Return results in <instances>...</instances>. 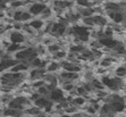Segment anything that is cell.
I'll return each mask as SVG.
<instances>
[{
  "label": "cell",
  "mask_w": 126,
  "mask_h": 117,
  "mask_svg": "<svg viewBox=\"0 0 126 117\" xmlns=\"http://www.w3.org/2000/svg\"><path fill=\"white\" fill-rule=\"evenodd\" d=\"M29 24H30V26L32 27L36 33L43 32V29H44V26H46V22L42 21L41 18H39V17H34Z\"/></svg>",
  "instance_id": "5"
},
{
  "label": "cell",
  "mask_w": 126,
  "mask_h": 117,
  "mask_svg": "<svg viewBox=\"0 0 126 117\" xmlns=\"http://www.w3.org/2000/svg\"><path fill=\"white\" fill-rule=\"evenodd\" d=\"M76 5L81 8H90L92 7V1H85V0H77Z\"/></svg>",
  "instance_id": "13"
},
{
  "label": "cell",
  "mask_w": 126,
  "mask_h": 117,
  "mask_svg": "<svg viewBox=\"0 0 126 117\" xmlns=\"http://www.w3.org/2000/svg\"><path fill=\"white\" fill-rule=\"evenodd\" d=\"M114 76L125 80L126 79V66H124V65H118L114 70Z\"/></svg>",
  "instance_id": "8"
},
{
  "label": "cell",
  "mask_w": 126,
  "mask_h": 117,
  "mask_svg": "<svg viewBox=\"0 0 126 117\" xmlns=\"http://www.w3.org/2000/svg\"><path fill=\"white\" fill-rule=\"evenodd\" d=\"M46 69H47V73L55 74V75L58 76V74L63 70V68H62V64H60L59 62H55V60H52V62H50L49 64H48V66H47Z\"/></svg>",
  "instance_id": "6"
},
{
  "label": "cell",
  "mask_w": 126,
  "mask_h": 117,
  "mask_svg": "<svg viewBox=\"0 0 126 117\" xmlns=\"http://www.w3.org/2000/svg\"><path fill=\"white\" fill-rule=\"evenodd\" d=\"M33 18H34V16H33L31 13L27 10V9H24L23 12V18H22V22L23 23H30V22L32 21Z\"/></svg>",
  "instance_id": "12"
},
{
  "label": "cell",
  "mask_w": 126,
  "mask_h": 117,
  "mask_svg": "<svg viewBox=\"0 0 126 117\" xmlns=\"http://www.w3.org/2000/svg\"><path fill=\"white\" fill-rule=\"evenodd\" d=\"M26 35L23 32H18V31H13L10 34V41L12 43H18V44H24L26 42Z\"/></svg>",
  "instance_id": "4"
},
{
  "label": "cell",
  "mask_w": 126,
  "mask_h": 117,
  "mask_svg": "<svg viewBox=\"0 0 126 117\" xmlns=\"http://www.w3.org/2000/svg\"><path fill=\"white\" fill-rule=\"evenodd\" d=\"M49 5L50 1H46V0L44 1H30V5L27 6V10L34 17H40Z\"/></svg>",
  "instance_id": "1"
},
{
  "label": "cell",
  "mask_w": 126,
  "mask_h": 117,
  "mask_svg": "<svg viewBox=\"0 0 126 117\" xmlns=\"http://www.w3.org/2000/svg\"><path fill=\"white\" fill-rule=\"evenodd\" d=\"M81 75H82V74L73 73V72H66V70H62V72L58 74V76L59 77H62L63 80H66V81H73V82H75V83L81 79Z\"/></svg>",
  "instance_id": "3"
},
{
  "label": "cell",
  "mask_w": 126,
  "mask_h": 117,
  "mask_svg": "<svg viewBox=\"0 0 126 117\" xmlns=\"http://www.w3.org/2000/svg\"><path fill=\"white\" fill-rule=\"evenodd\" d=\"M65 92L62 90L60 88H57L56 90H53L52 92H50V96H49V99L52 101L53 103H57V102H62L63 100L65 99Z\"/></svg>",
  "instance_id": "2"
},
{
  "label": "cell",
  "mask_w": 126,
  "mask_h": 117,
  "mask_svg": "<svg viewBox=\"0 0 126 117\" xmlns=\"http://www.w3.org/2000/svg\"><path fill=\"white\" fill-rule=\"evenodd\" d=\"M35 51H36V53H38L39 57H41V58H43L44 56L48 53V48L44 47L42 43H39L36 47H35Z\"/></svg>",
  "instance_id": "10"
},
{
  "label": "cell",
  "mask_w": 126,
  "mask_h": 117,
  "mask_svg": "<svg viewBox=\"0 0 126 117\" xmlns=\"http://www.w3.org/2000/svg\"><path fill=\"white\" fill-rule=\"evenodd\" d=\"M36 92H38L39 94L41 97H49L50 96V91L48 90V88L44 85V86H42V88H40V89H38L36 90Z\"/></svg>",
  "instance_id": "14"
},
{
  "label": "cell",
  "mask_w": 126,
  "mask_h": 117,
  "mask_svg": "<svg viewBox=\"0 0 126 117\" xmlns=\"http://www.w3.org/2000/svg\"><path fill=\"white\" fill-rule=\"evenodd\" d=\"M60 50H62V46L58 42H55V43H52L51 46L48 47V52L51 53V55H55V53H57Z\"/></svg>",
  "instance_id": "11"
},
{
  "label": "cell",
  "mask_w": 126,
  "mask_h": 117,
  "mask_svg": "<svg viewBox=\"0 0 126 117\" xmlns=\"http://www.w3.org/2000/svg\"><path fill=\"white\" fill-rule=\"evenodd\" d=\"M73 105H75L76 107H79V109L83 108L86 103H88V101H86V99H85L84 97H76V98H74L73 99Z\"/></svg>",
  "instance_id": "9"
},
{
  "label": "cell",
  "mask_w": 126,
  "mask_h": 117,
  "mask_svg": "<svg viewBox=\"0 0 126 117\" xmlns=\"http://www.w3.org/2000/svg\"><path fill=\"white\" fill-rule=\"evenodd\" d=\"M52 103L53 102L49 99V97H41V98H39V99L34 102V106H36L38 108L44 110L47 107H49V106L52 105Z\"/></svg>",
  "instance_id": "7"
}]
</instances>
